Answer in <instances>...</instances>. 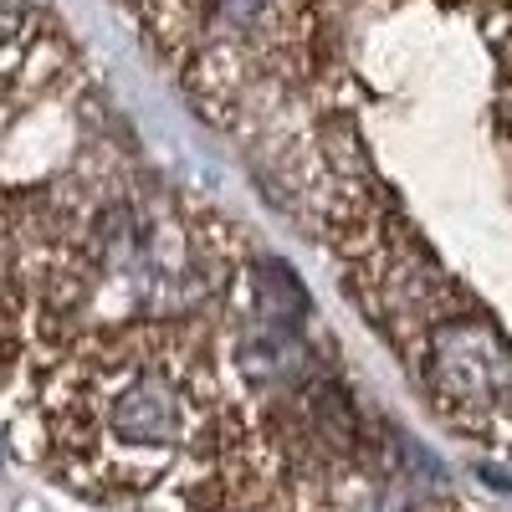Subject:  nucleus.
<instances>
[{
    "mask_svg": "<svg viewBox=\"0 0 512 512\" xmlns=\"http://www.w3.org/2000/svg\"><path fill=\"white\" fill-rule=\"evenodd\" d=\"M231 400L180 323L88 333L41 384V441L57 482L93 502L144 497L205 461Z\"/></svg>",
    "mask_w": 512,
    "mask_h": 512,
    "instance_id": "obj_1",
    "label": "nucleus"
},
{
    "mask_svg": "<svg viewBox=\"0 0 512 512\" xmlns=\"http://www.w3.org/2000/svg\"><path fill=\"white\" fill-rule=\"evenodd\" d=\"M67 52L47 36L0 47V354L31 349L93 287L128 226L103 180H41L11 169V123L67 93Z\"/></svg>",
    "mask_w": 512,
    "mask_h": 512,
    "instance_id": "obj_2",
    "label": "nucleus"
},
{
    "mask_svg": "<svg viewBox=\"0 0 512 512\" xmlns=\"http://www.w3.org/2000/svg\"><path fill=\"white\" fill-rule=\"evenodd\" d=\"M205 108H236L297 52L292 0H123Z\"/></svg>",
    "mask_w": 512,
    "mask_h": 512,
    "instance_id": "obj_3",
    "label": "nucleus"
},
{
    "mask_svg": "<svg viewBox=\"0 0 512 512\" xmlns=\"http://www.w3.org/2000/svg\"><path fill=\"white\" fill-rule=\"evenodd\" d=\"M410 364L420 369L446 420H456L461 431L492 436L502 420H512V349L502 328L472 303L425 333Z\"/></svg>",
    "mask_w": 512,
    "mask_h": 512,
    "instance_id": "obj_4",
    "label": "nucleus"
},
{
    "mask_svg": "<svg viewBox=\"0 0 512 512\" xmlns=\"http://www.w3.org/2000/svg\"><path fill=\"white\" fill-rule=\"evenodd\" d=\"M472 11L482 16L487 36L512 57V0H472Z\"/></svg>",
    "mask_w": 512,
    "mask_h": 512,
    "instance_id": "obj_5",
    "label": "nucleus"
},
{
    "mask_svg": "<svg viewBox=\"0 0 512 512\" xmlns=\"http://www.w3.org/2000/svg\"><path fill=\"white\" fill-rule=\"evenodd\" d=\"M451 512H456V507H451Z\"/></svg>",
    "mask_w": 512,
    "mask_h": 512,
    "instance_id": "obj_6",
    "label": "nucleus"
}]
</instances>
